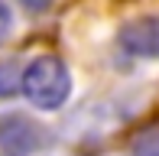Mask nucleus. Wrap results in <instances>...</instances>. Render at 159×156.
Instances as JSON below:
<instances>
[{
    "instance_id": "obj_2",
    "label": "nucleus",
    "mask_w": 159,
    "mask_h": 156,
    "mask_svg": "<svg viewBox=\"0 0 159 156\" xmlns=\"http://www.w3.org/2000/svg\"><path fill=\"white\" fill-rule=\"evenodd\" d=\"M46 146V130L23 114L0 117V156H36Z\"/></svg>"
},
{
    "instance_id": "obj_4",
    "label": "nucleus",
    "mask_w": 159,
    "mask_h": 156,
    "mask_svg": "<svg viewBox=\"0 0 159 156\" xmlns=\"http://www.w3.org/2000/svg\"><path fill=\"white\" fill-rule=\"evenodd\" d=\"M10 26H13V13H10V7L0 0V42L10 36Z\"/></svg>"
},
{
    "instance_id": "obj_3",
    "label": "nucleus",
    "mask_w": 159,
    "mask_h": 156,
    "mask_svg": "<svg viewBox=\"0 0 159 156\" xmlns=\"http://www.w3.org/2000/svg\"><path fill=\"white\" fill-rule=\"evenodd\" d=\"M120 49L133 59H159V13L130 20L120 30Z\"/></svg>"
},
{
    "instance_id": "obj_1",
    "label": "nucleus",
    "mask_w": 159,
    "mask_h": 156,
    "mask_svg": "<svg viewBox=\"0 0 159 156\" xmlns=\"http://www.w3.org/2000/svg\"><path fill=\"white\" fill-rule=\"evenodd\" d=\"M20 88L39 111H55L71 94V75L59 55H39L23 68Z\"/></svg>"
},
{
    "instance_id": "obj_5",
    "label": "nucleus",
    "mask_w": 159,
    "mask_h": 156,
    "mask_svg": "<svg viewBox=\"0 0 159 156\" xmlns=\"http://www.w3.org/2000/svg\"><path fill=\"white\" fill-rule=\"evenodd\" d=\"M49 3H52V0H23V7H26V10H36V13H39V10H46Z\"/></svg>"
}]
</instances>
